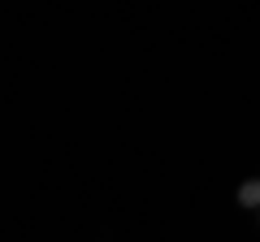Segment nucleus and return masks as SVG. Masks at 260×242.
I'll return each instance as SVG.
<instances>
[{
  "label": "nucleus",
  "mask_w": 260,
  "mask_h": 242,
  "mask_svg": "<svg viewBox=\"0 0 260 242\" xmlns=\"http://www.w3.org/2000/svg\"><path fill=\"white\" fill-rule=\"evenodd\" d=\"M256 212H260V208H256Z\"/></svg>",
  "instance_id": "f03ea898"
},
{
  "label": "nucleus",
  "mask_w": 260,
  "mask_h": 242,
  "mask_svg": "<svg viewBox=\"0 0 260 242\" xmlns=\"http://www.w3.org/2000/svg\"><path fill=\"white\" fill-rule=\"evenodd\" d=\"M239 204L243 208H260V182H243L239 186Z\"/></svg>",
  "instance_id": "f257e3e1"
}]
</instances>
